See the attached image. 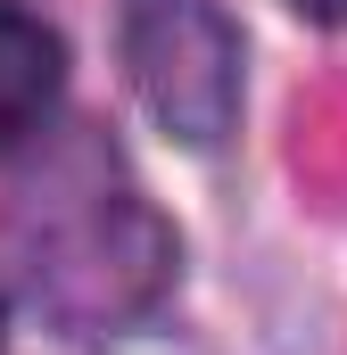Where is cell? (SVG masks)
<instances>
[{
    "instance_id": "3",
    "label": "cell",
    "mask_w": 347,
    "mask_h": 355,
    "mask_svg": "<svg viewBox=\"0 0 347 355\" xmlns=\"http://www.w3.org/2000/svg\"><path fill=\"white\" fill-rule=\"evenodd\" d=\"M58 83H67V50H58V33H50L42 17L0 8V157L25 149V141L50 124Z\"/></svg>"
},
{
    "instance_id": "1",
    "label": "cell",
    "mask_w": 347,
    "mask_h": 355,
    "mask_svg": "<svg viewBox=\"0 0 347 355\" xmlns=\"http://www.w3.org/2000/svg\"><path fill=\"white\" fill-rule=\"evenodd\" d=\"M8 265L25 297L67 331H116L174 281V232L116 149L67 141L8 198Z\"/></svg>"
},
{
    "instance_id": "2",
    "label": "cell",
    "mask_w": 347,
    "mask_h": 355,
    "mask_svg": "<svg viewBox=\"0 0 347 355\" xmlns=\"http://www.w3.org/2000/svg\"><path fill=\"white\" fill-rule=\"evenodd\" d=\"M124 67L182 149H223L240 116V25L215 0H124Z\"/></svg>"
},
{
    "instance_id": "4",
    "label": "cell",
    "mask_w": 347,
    "mask_h": 355,
    "mask_svg": "<svg viewBox=\"0 0 347 355\" xmlns=\"http://www.w3.org/2000/svg\"><path fill=\"white\" fill-rule=\"evenodd\" d=\"M306 25H347V0H289Z\"/></svg>"
}]
</instances>
